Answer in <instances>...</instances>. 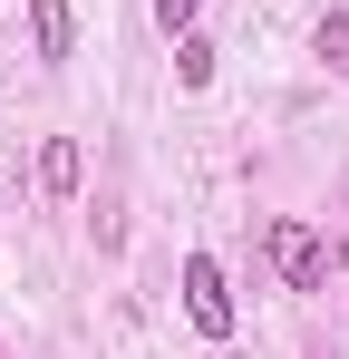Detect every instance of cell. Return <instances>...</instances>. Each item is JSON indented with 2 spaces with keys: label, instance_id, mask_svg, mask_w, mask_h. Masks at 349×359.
<instances>
[{
  "label": "cell",
  "instance_id": "6da1fadb",
  "mask_svg": "<svg viewBox=\"0 0 349 359\" xmlns=\"http://www.w3.org/2000/svg\"><path fill=\"white\" fill-rule=\"evenodd\" d=\"M184 311H194L204 340H233V292H224V262H214V252L184 262Z\"/></svg>",
  "mask_w": 349,
  "mask_h": 359
},
{
  "label": "cell",
  "instance_id": "5b68a950",
  "mask_svg": "<svg viewBox=\"0 0 349 359\" xmlns=\"http://www.w3.org/2000/svg\"><path fill=\"white\" fill-rule=\"evenodd\" d=\"M174 78H184V88H204V78H214V39H194V29H184V39H174Z\"/></svg>",
  "mask_w": 349,
  "mask_h": 359
},
{
  "label": "cell",
  "instance_id": "52a82bcc",
  "mask_svg": "<svg viewBox=\"0 0 349 359\" xmlns=\"http://www.w3.org/2000/svg\"><path fill=\"white\" fill-rule=\"evenodd\" d=\"M194 10H204V0H156V20H165L174 39H184V29H194Z\"/></svg>",
  "mask_w": 349,
  "mask_h": 359
},
{
  "label": "cell",
  "instance_id": "8992f818",
  "mask_svg": "<svg viewBox=\"0 0 349 359\" xmlns=\"http://www.w3.org/2000/svg\"><path fill=\"white\" fill-rule=\"evenodd\" d=\"M320 59L349 78V10H330V20H320Z\"/></svg>",
  "mask_w": 349,
  "mask_h": 359
},
{
  "label": "cell",
  "instance_id": "7a4b0ae2",
  "mask_svg": "<svg viewBox=\"0 0 349 359\" xmlns=\"http://www.w3.org/2000/svg\"><path fill=\"white\" fill-rule=\"evenodd\" d=\"M262 252H272V272H282L291 292H320V272H330V252H320V233H310V224H272V233H262Z\"/></svg>",
  "mask_w": 349,
  "mask_h": 359
},
{
  "label": "cell",
  "instance_id": "3957f363",
  "mask_svg": "<svg viewBox=\"0 0 349 359\" xmlns=\"http://www.w3.org/2000/svg\"><path fill=\"white\" fill-rule=\"evenodd\" d=\"M29 39H39V59H68V39H78L68 0H29Z\"/></svg>",
  "mask_w": 349,
  "mask_h": 359
},
{
  "label": "cell",
  "instance_id": "277c9868",
  "mask_svg": "<svg viewBox=\"0 0 349 359\" xmlns=\"http://www.w3.org/2000/svg\"><path fill=\"white\" fill-rule=\"evenodd\" d=\"M78 165H88L78 136H49V146H39V184H49V194H78Z\"/></svg>",
  "mask_w": 349,
  "mask_h": 359
}]
</instances>
